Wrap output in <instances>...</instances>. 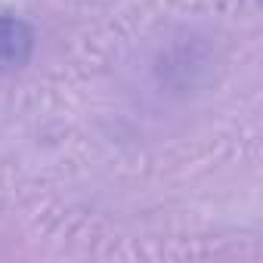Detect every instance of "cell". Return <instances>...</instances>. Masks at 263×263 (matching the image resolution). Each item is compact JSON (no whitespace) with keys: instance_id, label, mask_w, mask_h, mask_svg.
I'll return each mask as SVG.
<instances>
[{"instance_id":"cell-1","label":"cell","mask_w":263,"mask_h":263,"mask_svg":"<svg viewBox=\"0 0 263 263\" xmlns=\"http://www.w3.org/2000/svg\"><path fill=\"white\" fill-rule=\"evenodd\" d=\"M31 47H34L31 28L10 13H0V71L22 68L31 56Z\"/></svg>"}]
</instances>
